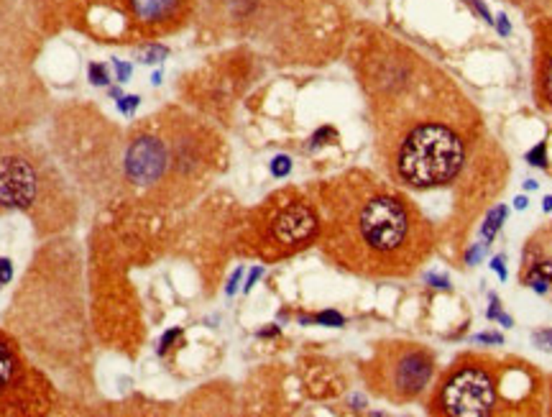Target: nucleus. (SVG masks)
Wrapping results in <instances>:
<instances>
[{
  "mask_svg": "<svg viewBox=\"0 0 552 417\" xmlns=\"http://www.w3.org/2000/svg\"><path fill=\"white\" fill-rule=\"evenodd\" d=\"M412 74V59L384 57L373 59L363 82L376 108L379 154L392 182L412 192H430L460 180L476 121L455 88L440 93L430 77L417 85Z\"/></svg>",
  "mask_w": 552,
  "mask_h": 417,
  "instance_id": "obj_1",
  "label": "nucleus"
},
{
  "mask_svg": "<svg viewBox=\"0 0 552 417\" xmlns=\"http://www.w3.org/2000/svg\"><path fill=\"white\" fill-rule=\"evenodd\" d=\"M319 249L358 276L389 279L419 269L433 251V223L394 182L351 169L319 184Z\"/></svg>",
  "mask_w": 552,
  "mask_h": 417,
  "instance_id": "obj_2",
  "label": "nucleus"
},
{
  "mask_svg": "<svg viewBox=\"0 0 552 417\" xmlns=\"http://www.w3.org/2000/svg\"><path fill=\"white\" fill-rule=\"evenodd\" d=\"M542 379L527 361L463 353L435 387L427 410L445 417H491L539 402Z\"/></svg>",
  "mask_w": 552,
  "mask_h": 417,
  "instance_id": "obj_3",
  "label": "nucleus"
},
{
  "mask_svg": "<svg viewBox=\"0 0 552 417\" xmlns=\"http://www.w3.org/2000/svg\"><path fill=\"white\" fill-rule=\"evenodd\" d=\"M319 236L317 202L297 189H281L259 210H253L248 225V254L264 262H276L284 256L307 249Z\"/></svg>",
  "mask_w": 552,
  "mask_h": 417,
  "instance_id": "obj_4",
  "label": "nucleus"
},
{
  "mask_svg": "<svg viewBox=\"0 0 552 417\" xmlns=\"http://www.w3.org/2000/svg\"><path fill=\"white\" fill-rule=\"evenodd\" d=\"M54 192L57 180L39 148L18 139L0 141V216L28 213L36 223H47Z\"/></svg>",
  "mask_w": 552,
  "mask_h": 417,
  "instance_id": "obj_5",
  "label": "nucleus"
},
{
  "mask_svg": "<svg viewBox=\"0 0 552 417\" xmlns=\"http://www.w3.org/2000/svg\"><path fill=\"white\" fill-rule=\"evenodd\" d=\"M435 371H438V361L433 351L419 343L392 341L376 348L363 374L368 389L376 397L404 404L417 399L430 387Z\"/></svg>",
  "mask_w": 552,
  "mask_h": 417,
  "instance_id": "obj_6",
  "label": "nucleus"
},
{
  "mask_svg": "<svg viewBox=\"0 0 552 417\" xmlns=\"http://www.w3.org/2000/svg\"><path fill=\"white\" fill-rule=\"evenodd\" d=\"M54 407V387L47 374L28 361L16 336L0 328V417L47 415Z\"/></svg>",
  "mask_w": 552,
  "mask_h": 417,
  "instance_id": "obj_7",
  "label": "nucleus"
},
{
  "mask_svg": "<svg viewBox=\"0 0 552 417\" xmlns=\"http://www.w3.org/2000/svg\"><path fill=\"white\" fill-rule=\"evenodd\" d=\"M123 180L139 192H153L169 182H177L174 175L172 141L164 118L153 115L143 126L134 128L123 148Z\"/></svg>",
  "mask_w": 552,
  "mask_h": 417,
  "instance_id": "obj_8",
  "label": "nucleus"
},
{
  "mask_svg": "<svg viewBox=\"0 0 552 417\" xmlns=\"http://www.w3.org/2000/svg\"><path fill=\"white\" fill-rule=\"evenodd\" d=\"M519 279L542 297H552V223L527 238Z\"/></svg>",
  "mask_w": 552,
  "mask_h": 417,
  "instance_id": "obj_9",
  "label": "nucleus"
},
{
  "mask_svg": "<svg viewBox=\"0 0 552 417\" xmlns=\"http://www.w3.org/2000/svg\"><path fill=\"white\" fill-rule=\"evenodd\" d=\"M534 85L539 105L552 110V18L537 23V59H534Z\"/></svg>",
  "mask_w": 552,
  "mask_h": 417,
  "instance_id": "obj_10",
  "label": "nucleus"
},
{
  "mask_svg": "<svg viewBox=\"0 0 552 417\" xmlns=\"http://www.w3.org/2000/svg\"><path fill=\"white\" fill-rule=\"evenodd\" d=\"M126 6L136 26L159 28L180 16L184 0H126Z\"/></svg>",
  "mask_w": 552,
  "mask_h": 417,
  "instance_id": "obj_11",
  "label": "nucleus"
},
{
  "mask_svg": "<svg viewBox=\"0 0 552 417\" xmlns=\"http://www.w3.org/2000/svg\"><path fill=\"white\" fill-rule=\"evenodd\" d=\"M506 216H509L506 205H496V208L488 210V216H486L483 225H481V233H483V241L486 243H491L493 238H496V233H499L501 225H504Z\"/></svg>",
  "mask_w": 552,
  "mask_h": 417,
  "instance_id": "obj_12",
  "label": "nucleus"
},
{
  "mask_svg": "<svg viewBox=\"0 0 552 417\" xmlns=\"http://www.w3.org/2000/svg\"><path fill=\"white\" fill-rule=\"evenodd\" d=\"M167 57H169V49L164 44H148V47H143L139 52L141 64H156V61L167 59Z\"/></svg>",
  "mask_w": 552,
  "mask_h": 417,
  "instance_id": "obj_13",
  "label": "nucleus"
},
{
  "mask_svg": "<svg viewBox=\"0 0 552 417\" xmlns=\"http://www.w3.org/2000/svg\"><path fill=\"white\" fill-rule=\"evenodd\" d=\"M312 323H319V325H327V328H343L346 325V317L335 312V310H325V312H317L315 317H310ZM307 317H302V323H310Z\"/></svg>",
  "mask_w": 552,
  "mask_h": 417,
  "instance_id": "obj_14",
  "label": "nucleus"
},
{
  "mask_svg": "<svg viewBox=\"0 0 552 417\" xmlns=\"http://www.w3.org/2000/svg\"><path fill=\"white\" fill-rule=\"evenodd\" d=\"M486 315H488V320H499L504 328H512V325H514L512 317H509L504 310H501V303H499V297H496V295H491V307H488V312H486Z\"/></svg>",
  "mask_w": 552,
  "mask_h": 417,
  "instance_id": "obj_15",
  "label": "nucleus"
},
{
  "mask_svg": "<svg viewBox=\"0 0 552 417\" xmlns=\"http://www.w3.org/2000/svg\"><path fill=\"white\" fill-rule=\"evenodd\" d=\"M289 172H292V159L286 154H279V156H274V162H271V175L276 177V180H281V177H289Z\"/></svg>",
  "mask_w": 552,
  "mask_h": 417,
  "instance_id": "obj_16",
  "label": "nucleus"
},
{
  "mask_svg": "<svg viewBox=\"0 0 552 417\" xmlns=\"http://www.w3.org/2000/svg\"><path fill=\"white\" fill-rule=\"evenodd\" d=\"M532 343L537 346L539 351H547V353H552V328L534 330V333H532Z\"/></svg>",
  "mask_w": 552,
  "mask_h": 417,
  "instance_id": "obj_17",
  "label": "nucleus"
},
{
  "mask_svg": "<svg viewBox=\"0 0 552 417\" xmlns=\"http://www.w3.org/2000/svg\"><path fill=\"white\" fill-rule=\"evenodd\" d=\"M527 162L532 164V167H542V169L547 167V146H545V141L537 143V146H534L532 151L527 154Z\"/></svg>",
  "mask_w": 552,
  "mask_h": 417,
  "instance_id": "obj_18",
  "label": "nucleus"
},
{
  "mask_svg": "<svg viewBox=\"0 0 552 417\" xmlns=\"http://www.w3.org/2000/svg\"><path fill=\"white\" fill-rule=\"evenodd\" d=\"M90 82H93V85H100V88H105L107 82H110V74H107L105 64H90Z\"/></svg>",
  "mask_w": 552,
  "mask_h": 417,
  "instance_id": "obj_19",
  "label": "nucleus"
},
{
  "mask_svg": "<svg viewBox=\"0 0 552 417\" xmlns=\"http://www.w3.org/2000/svg\"><path fill=\"white\" fill-rule=\"evenodd\" d=\"M466 6L471 8V11H473L476 16H478V18H483L486 23H488V26H493V16H491V11L486 8L483 0H466Z\"/></svg>",
  "mask_w": 552,
  "mask_h": 417,
  "instance_id": "obj_20",
  "label": "nucleus"
},
{
  "mask_svg": "<svg viewBox=\"0 0 552 417\" xmlns=\"http://www.w3.org/2000/svg\"><path fill=\"white\" fill-rule=\"evenodd\" d=\"M483 251H486V243H473L471 249L466 251V264H468V266H476V264L483 259Z\"/></svg>",
  "mask_w": 552,
  "mask_h": 417,
  "instance_id": "obj_21",
  "label": "nucleus"
},
{
  "mask_svg": "<svg viewBox=\"0 0 552 417\" xmlns=\"http://www.w3.org/2000/svg\"><path fill=\"white\" fill-rule=\"evenodd\" d=\"M139 102H141V98L139 95H126V98H120L118 100V110L120 113H134L136 108H139Z\"/></svg>",
  "mask_w": 552,
  "mask_h": 417,
  "instance_id": "obj_22",
  "label": "nucleus"
},
{
  "mask_svg": "<svg viewBox=\"0 0 552 417\" xmlns=\"http://www.w3.org/2000/svg\"><path fill=\"white\" fill-rule=\"evenodd\" d=\"M473 341H476V343H496V346H501V343H504V336H499V333H478V336H473Z\"/></svg>",
  "mask_w": 552,
  "mask_h": 417,
  "instance_id": "obj_23",
  "label": "nucleus"
},
{
  "mask_svg": "<svg viewBox=\"0 0 552 417\" xmlns=\"http://www.w3.org/2000/svg\"><path fill=\"white\" fill-rule=\"evenodd\" d=\"M493 26H496L499 36H509V34H512V23H509V18H506L504 13H499L496 18H493Z\"/></svg>",
  "mask_w": 552,
  "mask_h": 417,
  "instance_id": "obj_24",
  "label": "nucleus"
},
{
  "mask_svg": "<svg viewBox=\"0 0 552 417\" xmlns=\"http://www.w3.org/2000/svg\"><path fill=\"white\" fill-rule=\"evenodd\" d=\"M13 279V264L8 259H0V284H8Z\"/></svg>",
  "mask_w": 552,
  "mask_h": 417,
  "instance_id": "obj_25",
  "label": "nucleus"
},
{
  "mask_svg": "<svg viewBox=\"0 0 552 417\" xmlns=\"http://www.w3.org/2000/svg\"><path fill=\"white\" fill-rule=\"evenodd\" d=\"M113 67H115V74H118V82H128V77H131V64L115 59Z\"/></svg>",
  "mask_w": 552,
  "mask_h": 417,
  "instance_id": "obj_26",
  "label": "nucleus"
},
{
  "mask_svg": "<svg viewBox=\"0 0 552 417\" xmlns=\"http://www.w3.org/2000/svg\"><path fill=\"white\" fill-rule=\"evenodd\" d=\"M504 264H506L504 256H493V259H491V269L499 274V279H506V266H504Z\"/></svg>",
  "mask_w": 552,
  "mask_h": 417,
  "instance_id": "obj_27",
  "label": "nucleus"
},
{
  "mask_svg": "<svg viewBox=\"0 0 552 417\" xmlns=\"http://www.w3.org/2000/svg\"><path fill=\"white\" fill-rule=\"evenodd\" d=\"M180 333H182V330H180V328H174V330H169V333H167V336H164V338H161V346H159V353H164V351H167V348H169V343H172V341H174V338H177V336H180Z\"/></svg>",
  "mask_w": 552,
  "mask_h": 417,
  "instance_id": "obj_28",
  "label": "nucleus"
},
{
  "mask_svg": "<svg viewBox=\"0 0 552 417\" xmlns=\"http://www.w3.org/2000/svg\"><path fill=\"white\" fill-rule=\"evenodd\" d=\"M427 282L433 284V287H440V290H450V282H447L445 276H438V274H430L427 276Z\"/></svg>",
  "mask_w": 552,
  "mask_h": 417,
  "instance_id": "obj_29",
  "label": "nucleus"
},
{
  "mask_svg": "<svg viewBox=\"0 0 552 417\" xmlns=\"http://www.w3.org/2000/svg\"><path fill=\"white\" fill-rule=\"evenodd\" d=\"M240 276H243V269H235V271H233V276H230V282H228V287H225V292H228V295H233V292L238 290Z\"/></svg>",
  "mask_w": 552,
  "mask_h": 417,
  "instance_id": "obj_30",
  "label": "nucleus"
},
{
  "mask_svg": "<svg viewBox=\"0 0 552 417\" xmlns=\"http://www.w3.org/2000/svg\"><path fill=\"white\" fill-rule=\"evenodd\" d=\"M261 274H264V269H261V266H256V269L251 271V276H248V282H246V287H243V290L251 292V290H253V284L259 282V276H261Z\"/></svg>",
  "mask_w": 552,
  "mask_h": 417,
  "instance_id": "obj_31",
  "label": "nucleus"
},
{
  "mask_svg": "<svg viewBox=\"0 0 552 417\" xmlns=\"http://www.w3.org/2000/svg\"><path fill=\"white\" fill-rule=\"evenodd\" d=\"M514 208H517V210H524V208H527V197H524V195H519L517 200H514Z\"/></svg>",
  "mask_w": 552,
  "mask_h": 417,
  "instance_id": "obj_32",
  "label": "nucleus"
},
{
  "mask_svg": "<svg viewBox=\"0 0 552 417\" xmlns=\"http://www.w3.org/2000/svg\"><path fill=\"white\" fill-rule=\"evenodd\" d=\"M545 213H552V195L545 197Z\"/></svg>",
  "mask_w": 552,
  "mask_h": 417,
  "instance_id": "obj_33",
  "label": "nucleus"
},
{
  "mask_svg": "<svg viewBox=\"0 0 552 417\" xmlns=\"http://www.w3.org/2000/svg\"><path fill=\"white\" fill-rule=\"evenodd\" d=\"M524 189H537V182H534V180H527V182H524Z\"/></svg>",
  "mask_w": 552,
  "mask_h": 417,
  "instance_id": "obj_34",
  "label": "nucleus"
},
{
  "mask_svg": "<svg viewBox=\"0 0 552 417\" xmlns=\"http://www.w3.org/2000/svg\"><path fill=\"white\" fill-rule=\"evenodd\" d=\"M550 394H552V384H550ZM550 407H552V402H550ZM552 412V410H550Z\"/></svg>",
  "mask_w": 552,
  "mask_h": 417,
  "instance_id": "obj_35",
  "label": "nucleus"
}]
</instances>
